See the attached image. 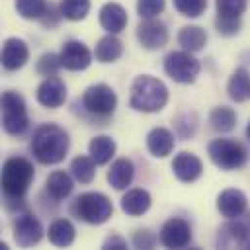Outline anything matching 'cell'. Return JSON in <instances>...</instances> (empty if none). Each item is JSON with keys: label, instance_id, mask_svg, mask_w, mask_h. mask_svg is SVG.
Here are the masks:
<instances>
[{"label": "cell", "instance_id": "cell-37", "mask_svg": "<svg viewBox=\"0 0 250 250\" xmlns=\"http://www.w3.org/2000/svg\"><path fill=\"white\" fill-rule=\"evenodd\" d=\"M133 244H135V248H152L156 244V236L146 229L137 230L135 236H133Z\"/></svg>", "mask_w": 250, "mask_h": 250}, {"label": "cell", "instance_id": "cell-20", "mask_svg": "<svg viewBox=\"0 0 250 250\" xmlns=\"http://www.w3.org/2000/svg\"><path fill=\"white\" fill-rule=\"evenodd\" d=\"M150 203H152L150 193L146 189H141V188L129 189L121 197V209L129 217H141V215H145L150 209Z\"/></svg>", "mask_w": 250, "mask_h": 250}, {"label": "cell", "instance_id": "cell-31", "mask_svg": "<svg viewBox=\"0 0 250 250\" xmlns=\"http://www.w3.org/2000/svg\"><path fill=\"white\" fill-rule=\"evenodd\" d=\"M47 8V0H16V12L23 20H41Z\"/></svg>", "mask_w": 250, "mask_h": 250}, {"label": "cell", "instance_id": "cell-16", "mask_svg": "<svg viewBox=\"0 0 250 250\" xmlns=\"http://www.w3.org/2000/svg\"><path fill=\"white\" fill-rule=\"evenodd\" d=\"M248 199L240 189H225L217 197V209L225 219H236L246 211Z\"/></svg>", "mask_w": 250, "mask_h": 250}, {"label": "cell", "instance_id": "cell-19", "mask_svg": "<svg viewBox=\"0 0 250 250\" xmlns=\"http://www.w3.org/2000/svg\"><path fill=\"white\" fill-rule=\"evenodd\" d=\"M146 148L152 156L164 158L174 150V135L166 127H154L146 135Z\"/></svg>", "mask_w": 250, "mask_h": 250}, {"label": "cell", "instance_id": "cell-8", "mask_svg": "<svg viewBox=\"0 0 250 250\" xmlns=\"http://www.w3.org/2000/svg\"><path fill=\"white\" fill-rule=\"evenodd\" d=\"M82 105L96 117H107L115 111L117 94L107 84H92L82 94Z\"/></svg>", "mask_w": 250, "mask_h": 250}, {"label": "cell", "instance_id": "cell-14", "mask_svg": "<svg viewBox=\"0 0 250 250\" xmlns=\"http://www.w3.org/2000/svg\"><path fill=\"white\" fill-rule=\"evenodd\" d=\"M172 170L180 182L191 184L203 174V164L193 152H180L172 160Z\"/></svg>", "mask_w": 250, "mask_h": 250}, {"label": "cell", "instance_id": "cell-27", "mask_svg": "<svg viewBox=\"0 0 250 250\" xmlns=\"http://www.w3.org/2000/svg\"><path fill=\"white\" fill-rule=\"evenodd\" d=\"M115 141L107 135H98L90 141L88 145V150H90V156L96 160V164H107L113 154H115Z\"/></svg>", "mask_w": 250, "mask_h": 250}, {"label": "cell", "instance_id": "cell-30", "mask_svg": "<svg viewBox=\"0 0 250 250\" xmlns=\"http://www.w3.org/2000/svg\"><path fill=\"white\" fill-rule=\"evenodd\" d=\"M59 10H61L62 18H66L70 21H80L90 12V0H61Z\"/></svg>", "mask_w": 250, "mask_h": 250}, {"label": "cell", "instance_id": "cell-17", "mask_svg": "<svg viewBox=\"0 0 250 250\" xmlns=\"http://www.w3.org/2000/svg\"><path fill=\"white\" fill-rule=\"evenodd\" d=\"M217 246L221 248H236V246H248V229L240 221L229 219V223L223 225L217 236Z\"/></svg>", "mask_w": 250, "mask_h": 250}, {"label": "cell", "instance_id": "cell-21", "mask_svg": "<svg viewBox=\"0 0 250 250\" xmlns=\"http://www.w3.org/2000/svg\"><path fill=\"white\" fill-rule=\"evenodd\" d=\"M135 178V166L129 158H117L107 170V182L115 189H127Z\"/></svg>", "mask_w": 250, "mask_h": 250}, {"label": "cell", "instance_id": "cell-25", "mask_svg": "<svg viewBox=\"0 0 250 250\" xmlns=\"http://www.w3.org/2000/svg\"><path fill=\"white\" fill-rule=\"evenodd\" d=\"M47 234H49L51 244L64 248V246H70V244L74 242L76 230H74V225H72L68 219H57V221L51 223Z\"/></svg>", "mask_w": 250, "mask_h": 250}, {"label": "cell", "instance_id": "cell-26", "mask_svg": "<svg viewBox=\"0 0 250 250\" xmlns=\"http://www.w3.org/2000/svg\"><path fill=\"white\" fill-rule=\"evenodd\" d=\"M178 43L186 49V51H201L207 43V33L203 27L199 25H184L178 33Z\"/></svg>", "mask_w": 250, "mask_h": 250}, {"label": "cell", "instance_id": "cell-5", "mask_svg": "<svg viewBox=\"0 0 250 250\" xmlns=\"http://www.w3.org/2000/svg\"><path fill=\"white\" fill-rule=\"evenodd\" d=\"M209 158L221 170H238L246 164L248 152L242 143L234 139H215L207 146Z\"/></svg>", "mask_w": 250, "mask_h": 250}, {"label": "cell", "instance_id": "cell-11", "mask_svg": "<svg viewBox=\"0 0 250 250\" xmlns=\"http://www.w3.org/2000/svg\"><path fill=\"white\" fill-rule=\"evenodd\" d=\"M41 238H43L41 221L31 213H23L14 225V240H16V244L21 246V248H29V246L37 244Z\"/></svg>", "mask_w": 250, "mask_h": 250}, {"label": "cell", "instance_id": "cell-40", "mask_svg": "<svg viewBox=\"0 0 250 250\" xmlns=\"http://www.w3.org/2000/svg\"><path fill=\"white\" fill-rule=\"evenodd\" d=\"M248 246H250V240H248Z\"/></svg>", "mask_w": 250, "mask_h": 250}, {"label": "cell", "instance_id": "cell-22", "mask_svg": "<svg viewBox=\"0 0 250 250\" xmlns=\"http://www.w3.org/2000/svg\"><path fill=\"white\" fill-rule=\"evenodd\" d=\"M227 92H229V98L234 100V102H246L250 98V72L246 68H236L232 72V76L229 78V84H227Z\"/></svg>", "mask_w": 250, "mask_h": 250}, {"label": "cell", "instance_id": "cell-32", "mask_svg": "<svg viewBox=\"0 0 250 250\" xmlns=\"http://www.w3.org/2000/svg\"><path fill=\"white\" fill-rule=\"evenodd\" d=\"M215 8L221 18H240L246 10V0H215Z\"/></svg>", "mask_w": 250, "mask_h": 250}, {"label": "cell", "instance_id": "cell-36", "mask_svg": "<svg viewBox=\"0 0 250 250\" xmlns=\"http://www.w3.org/2000/svg\"><path fill=\"white\" fill-rule=\"evenodd\" d=\"M215 27L221 35H234L240 29V18H221V16H217Z\"/></svg>", "mask_w": 250, "mask_h": 250}, {"label": "cell", "instance_id": "cell-15", "mask_svg": "<svg viewBox=\"0 0 250 250\" xmlns=\"http://www.w3.org/2000/svg\"><path fill=\"white\" fill-rule=\"evenodd\" d=\"M29 59V49L23 39L10 37L2 45V66L6 70H18L21 68Z\"/></svg>", "mask_w": 250, "mask_h": 250}, {"label": "cell", "instance_id": "cell-18", "mask_svg": "<svg viewBox=\"0 0 250 250\" xmlns=\"http://www.w3.org/2000/svg\"><path fill=\"white\" fill-rule=\"evenodd\" d=\"M100 25L107 33H119L127 25V12L117 2H107L100 10Z\"/></svg>", "mask_w": 250, "mask_h": 250}, {"label": "cell", "instance_id": "cell-23", "mask_svg": "<svg viewBox=\"0 0 250 250\" xmlns=\"http://www.w3.org/2000/svg\"><path fill=\"white\" fill-rule=\"evenodd\" d=\"M45 188H47V193H49L53 199L61 201V199H64V197H68V195L72 193L74 184H72L70 174H66L64 170H55L53 174H49Z\"/></svg>", "mask_w": 250, "mask_h": 250}, {"label": "cell", "instance_id": "cell-29", "mask_svg": "<svg viewBox=\"0 0 250 250\" xmlns=\"http://www.w3.org/2000/svg\"><path fill=\"white\" fill-rule=\"evenodd\" d=\"M70 174H72V178L76 182L90 184L94 180V176H96V160L92 156H84V154L72 158V162H70Z\"/></svg>", "mask_w": 250, "mask_h": 250}, {"label": "cell", "instance_id": "cell-1", "mask_svg": "<svg viewBox=\"0 0 250 250\" xmlns=\"http://www.w3.org/2000/svg\"><path fill=\"white\" fill-rule=\"evenodd\" d=\"M68 135L55 123H45L35 129L31 139V152L41 164H59L68 152Z\"/></svg>", "mask_w": 250, "mask_h": 250}, {"label": "cell", "instance_id": "cell-33", "mask_svg": "<svg viewBox=\"0 0 250 250\" xmlns=\"http://www.w3.org/2000/svg\"><path fill=\"white\" fill-rule=\"evenodd\" d=\"M174 8L186 18H199L207 8V0H174Z\"/></svg>", "mask_w": 250, "mask_h": 250}, {"label": "cell", "instance_id": "cell-28", "mask_svg": "<svg viewBox=\"0 0 250 250\" xmlns=\"http://www.w3.org/2000/svg\"><path fill=\"white\" fill-rule=\"evenodd\" d=\"M209 123L215 131L219 133H229L234 129L236 125V113L232 107H227V105H217L211 109L209 113Z\"/></svg>", "mask_w": 250, "mask_h": 250}, {"label": "cell", "instance_id": "cell-10", "mask_svg": "<svg viewBox=\"0 0 250 250\" xmlns=\"http://www.w3.org/2000/svg\"><path fill=\"white\" fill-rule=\"evenodd\" d=\"M160 242L166 248H186L191 242V227L180 217L168 219L160 229Z\"/></svg>", "mask_w": 250, "mask_h": 250}, {"label": "cell", "instance_id": "cell-35", "mask_svg": "<svg viewBox=\"0 0 250 250\" xmlns=\"http://www.w3.org/2000/svg\"><path fill=\"white\" fill-rule=\"evenodd\" d=\"M166 6V0H139L137 2V12L143 20L156 18Z\"/></svg>", "mask_w": 250, "mask_h": 250}, {"label": "cell", "instance_id": "cell-39", "mask_svg": "<svg viewBox=\"0 0 250 250\" xmlns=\"http://www.w3.org/2000/svg\"><path fill=\"white\" fill-rule=\"evenodd\" d=\"M246 137H248V141H250V123H248V127H246Z\"/></svg>", "mask_w": 250, "mask_h": 250}, {"label": "cell", "instance_id": "cell-38", "mask_svg": "<svg viewBox=\"0 0 250 250\" xmlns=\"http://www.w3.org/2000/svg\"><path fill=\"white\" fill-rule=\"evenodd\" d=\"M102 248H105V250H109V248H113V250H125L127 248V240L121 238V236H117V234H111V236H107L104 240Z\"/></svg>", "mask_w": 250, "mask_h": 250}, {"label": "cell", "instance_id": "cell-12", "mask_svg": "<svg viewBox=\"0 0 250 250\" xmlns=\"http://www.w3.org/2000/svg\"><path fill=\"white\" fill-rule=\"evenodd\" d=\"M59 57H61V62H62V66L66 70H84L92 62L90 49L82 41H76V39L66 41L62 45V49H61Z\"/></svg>", "mask_w": 250, "mask_h": 250}, {"label": "cell", "instance_id": "cell-4", "mask_svg": "<svg viewBox=\"0 0 250 250\" xmlns=\"http://www.w3.org/2000/svg\"><path fill=\"white\" fill-rule=\"evenodd\" d=\"M72 213L90 225H102L113 215L111 201L100 191H86L72 203Z\"/></svg>", "mask_w": 250, "mask_h": 250}, {"label": "cell", "instance_id": "cell-6", "mask_svg": "<svg viewBox=\"0 0 250 250\" xmlns=\"http://www.w3.org/2000/svg\"><path fill=\"white\" fill-rule=\"evenodd\" d=\"M29 125L25 100L21 94L14 90H6L2 94V127L8 135H21Z\"/></svg>", "mask_w": 250, "mask_h": 250}, {"label": "cell", "instance_id": "cell-24", "mask_svg": "<svg viewBox=\"0 0 250 250\" xmlns=\"http://www.w3.org/2000/svg\"><path fill=\"white\" fill-rule=\"evenodd\" d=\"M94 55H96V61L100 62H115L123 55V45L115 37V33H107L98 41Z\"/></svg>", "mask_w": 250, "mask_h": 250}, {"label": "cell", "instance_id": "cell-3", "mask_svg": "<svg viewBox=\"0 0 250 250\" xmlns=\"http://www.w3.org/2000/svg\"><path fill=\"white\" fill-rule=\"evenodd\" d=\"M33 164L23 156H12L2 166V189L6 201H23V195L33 180Z\"/></svg>", "mask_w": 250, "mask_h": 250}, {"label": "cell", "instance_id": "cell-13", "mask_svg": "<svg viewBox=\"0 0 250 250\" xmlns=\"http://www.w3.org/2000/svg\"><path fill=\"white\" fill-rule=\"evenodd\" d=\"M37 102L45 107H61L66 102V86L57 76H47L37 88Z\"/></svg>", "mask_w": 250, "mask_h": 250}, {"label": "cell", "instance_id": "cell-7", "mask_svg": "<svg viewBox=\"0 0 250 250\" xmlns=\"http://www.w3.org/2000/svg\"><path fill=\"white\" fill-rule=\"evenodd\" d=\"M164 70L166 74L174 80V82H180V84H191L195 82L199 70H201V64L199 61L191 55V51H172L166 55L164 59Z\"/></svg>", "mask_w": 250, "mask_h": 250}, {"label": "cell", "instance_id": "cell-9", "mask_svg": "<svg viewBox=\"0 0 250 250\" xmlns=\"http://www.w3.org/2000/svg\"><path fill=\"white\" fill-rule=\"evenodd\" d=\"M137 39L139 43L148 49V51H156V49H162L168 41V29L166 25L156 20V18H148V20H143L139 25H137Z\"/></svg>", "mask_w": 250, "mask_h": 250}, {"label": "cell", "instance_id": "cell-34", "mask_svg": "<svg viewBox=\"0 0 250 250\" xmlns=\"http://www.w3.org/2000/svg\"><path fill=\"white\" fill-rule=\"evenodd\" d=\"M61 66H62L61 57L55 55V53H45V55L37 61V72H39L41 76H55Z\"/></svg>", "mask_w": 250, "mask_h": 250}, {"label": "cell", "instance_id": "cell-2", "mask_svg": "<svg viewBox=\"0 0 250 250\" xmlns=\"http://www.w3.org/2000/svg\"><path fill=\"white\" fill-rule=\"evenodd\" d=\"M166 102H168V88L162 80L150 74H141L133 80L131 98H129L133 109L143 113H154L160 111L166 105Z\"/></svg>", "mask_w": 250, "mask_h": 250}]
</instances>
